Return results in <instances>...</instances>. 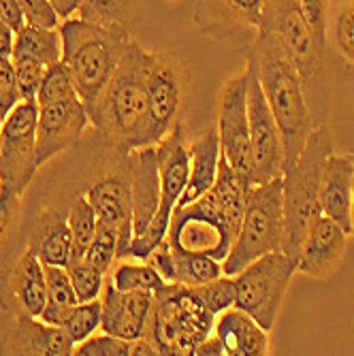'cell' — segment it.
Instances as JSON below:
<instances>
[{
  "instance_id": "1",
  "label": "cell",
  "mask_w": 354,
  "mask_h": 356,
  "mask_svg": "<svg viewBox=\"0 0 354 356\" xmlns=\"http://www.w3.org/2000/svg\"><path fill=\"white\" fill-rule=\"evenodd\" d=\"M241 56L246 58L248 67H252L256 73L267 105L280 126L286 171L291 165H295V160L303 152L312 131L316 128L301 77L293 67L282 41L269 30H256L254 41L241 47Z\"/></svg>"
},
{
  "instance_id": "2",
  "label": "cell",
  "mask_w": 354,
  "mask_h": 356,
  "mask_svg": "<svg viewBox=\"0 0 354 356\" xmlns=\"http://www.w3.org/2000/svg\"><path fill=\"white\" fill-rule=\"evenodd\" d=\"M154 58V51L133 41L90 111L96 131L126 154L147 147V81Z\"/></svg>"
},
{
  "instance_id": "3",
  "label": "cell",
  "mask_w": 354,
  "mask_h": 356,
  "mask_svg": "<svg viewBox=\"0 0 354 356\" xmlns=\"http://www.w3.org/2000/svg\"><path fill=\"white\" fill-rule=\"evenodd\" d=\"M58 30L62 37V62L71 69L77 94L90 113L133 43V32L81 17L64 19Z\"/></svg>"
},
{
  "instance_id": "4",
  "label": "cell",
  "mask_w": 354,
  "mask_h": 356,
  "mask_svg": "<svg viewBox=\"0 0 354 356\" xmlns=\"http://www.w3.org/2000/svg\"><path fill=\"white\" fill-rule=\"evenodd\" d=\"M259 30H269L282 41L293 67L297 69L314 126L327 124L329 115V73L323 51L301 13L299 0H265Z\"/></svg>"
},
{
  "instance_id": "5",
  "label": "cell",
  "mask_w": 354,
  "mask_h": 356,
  "mask_svg": "<svg viewBox=\"0 0 354 356\" xmlns=\"http://www.w3.org/2000/svg\"><path fill=\"white\" fill-rule=\"evenodd\" d=\"M333 154V135L327 124L316 126L303 152L284 171V239L282 252L297 263L301 243L320 211V181L325 160Z\"/></svg>"
},
{
  "instance_id": "6",
  "label": "cell",
  "mask_w": 354,
  "mask_h": 356,
  "mask_svg": "<svg viewBox=\"0 0 354 356\" xmlns=\"http://www.w3.org/2000/svg\"><path fill=\"white\" fill-rule=\"evenodd\" d=\"M216 316L201 303L195 290L179 284H163L154 293V305L143 329L158 354H195L197 346L211 335Z\"/></svg>"
},
{
  "instance_id": "7",
  "label": "cell",
  "mask_w": 354,
  "mask_h": 356,
  "mask_svg": "<svg viewBox=\"0 0 354 356\" xmlns=\"http://www.w3.org/2000/svg\"><path fill=\"white\" fill-rule=\"evenodd\" d=\"M284 239V177L252 186L237 239L222 261L224 275H237L243 267L282 250Z\"/></svg>"
},
{
  "instance_id": "8",
  "label": "cell",
  "mask_w": 354,
  "mask_h": 356,
  "mask_svg": "<svg viewBox=\"0 0 354 356\" xmlns=\"http://www.w3.org/2000/svg\"><path fill=\"white\" fill-rule=\"evenodd\" d=\"M295 273L297 263L282 250L256 258L254 263L233 275L237 290L235 307L252 316L269 333L275 327V320Z\"/></svg>"
},
{
  "instance_id": "9",
  "label": "cell",
  "mask_w": 354,
  "mask_h": 356,
  "mask_svg": "<svg viewBox=\"0 0 354 356\" xmlns=\"http://www.w3.org/2000/svg\"><path fill=\"white\" fill-rule=\"evenodd\" d=\"M37 101H19L0 126V184L24 194L35 179L37 156Z\"/></svg>"
},
{
  "instance_id": "10",
  "label": "cell",
  "mask_w": 354,
  "mask_h": 356,
  "mask_svg": "<svg viewBox=\"0 0 354 356\" xmlns=\"http://www.w3.org/2000/svg\"><path fill=\"white\" fill-rule=\"evenodd\" d=\"M248 115H250V184L259 186L284 175V141L280 126L267 105L263 88L250 67L248 86Z\"/></svg>"
},
{
  "instance_id": "11",
  "label": "cell",
  "mask_w": 354,
  "mask_h": 356,
  "mask_svg": "<svg viewBox=\"0 0 354 356\" xmlns=\"http://www.w3.org/2000/svg\"><path fill=\"white\" fill-rule=\"evenodd\" d=\"M250 67L222 86L218 101V135L222 156L250 179V115H248Z\"/></svg>"
},
{
  "instance_id": "12",
  "label": "cell",
  "mask_w": 354,
  "mask_h": 356,
  "mask_svg": "<svg viewBox=\"0 0 354 356\" xmlns=\"http://www.w3.org/2000/svg\"><path fill=\"white\" fill-rule=\"evenodd\" d=\"M184 99V75L179 62L156 54L147 81V147H156L173 128Z\"/></svg>"
},
{
  "instance_id": "13",
  "label": "cell",
  "mask_w": 354,
  "mask_h": 356,
  "mask_svg": "<svg viewBox=\"0 0 354 356\" xmlns=\"http://www.w3.org/2000/svg\"><path fill=\"white\" fill-rule=\"evenodd\" d=\"M167 239L171 248L192 254H207L220 263L227 258L235 241L227 226L197 201L173 209Z\"/></svg>"
},
{
  "instance_id": "14",
  "label": "cell",
  "mask_w": 354,
  "mask_h": 356,
  "mask_svg": "<svg viewBox=\"0 0 354 356\" xmlns=\"http://www.w3.org/2000/svg\"><path fill=\"white\" fill-rule=\"evenodd\" d=\"M90 124V113L79 96L39 105L37 120V156L39 165H45L54 156L77 145Z\"/></svg>"
},
{
  "instance_id": "15",
  "label": "cell",
  "mask_w": 354,
  "mask_h": 356,
  "mask_svg": "<svg viewBox=\"0 0 354 356\" xmlns=\"http://www.w3.org/2000/svg\"><path fill=\"white\" fill-rule=\"evenodd\" d=\"M47 303L45 269L30 248L17 258L9 273L0 280V309L11 318H39Z\"/></svg>"
},
{
  "instance_id": "16",
  "label": "cell",
  "mask_w": 354,
  "mask_h": 356,
  "mask_svg": "<svg viewBox=\"0 0 354 356\" xmlns=\"http://www.w3.org/2000/svg\"><path fill=\"white\" fill-rule=\"evenodd\" d=\"M86 199L96 211L99 222L118 235V261L128 258L133 241V203H131V177L128 173H109L96 179L88 190Z\"/></svg>"
},
{
  "instance_id": "17",
  "label": "cell",
  "mask_w": 354,
  "mask_h": 356,
  "mask_svg": "<svg viewBox=\"0 0 354 356\" xmlns=\"http://www.w3.org/2000/svg\"><path fill=\"white\" fill-rule=\"evenodd\" d=\"M348 233L329 216L320 213L301 243L297 271L314 280H325L337 271L348 250Z\"/></svg>"
},
{
  "instance_id": "18",
  "label": "cell",
  "mask_w": 354,
  "mask_h": 356,
  "mask_svg": "<svg viewBox=\"0 0 354 356\" xmlns=\"http://www.w3.org/2000/svg\"><path fill=\"white\" fill-rule=\"evenodd\" d=\"M73 350V339L60 327L32 316L13 318L0 337V354L11 356H71Z\"/></svg>"
},
{
  "instance_id": "19",
  "label": "cell",
  "mask_w": 354,
  "mask_h": 356,
  "mask_svg": "<svg viewBox=\"0 0 354 356\" xmlns=\"http://www.w3.org/2000/svg\"><path fill=\"white\" fill-rule=\"evenodd\" d=\"M103 316L101 329L126 341L143 337L145 322L150 318L154 295L152 293H122L111 282L103 286L101 295Z\"/></svg>"
},
{
  "instance_id": "20",
  "label": "cell",
  "mask_w": 354,
  "mask_h": 356,
  "mask_svg": "<svg viewBox=\"0 0 354 356\" xmlns=\"http://www.w3.org/2000/svg\"><path fill=\"white\" fill-rule=\"evenodd\" d=\"M156 156L160 173V207L156 213L171 218L190 177V154L179 124L156 145Z\"/></svg>"
},
{
  "instance_id": "21",
  "label": "cell",
  "mask_w": 354,
  "mask_h": 356,
  "mask_svg": "<svg viewBox=\"0 0 354 356\" xmlns=\"http://www.w3.org/2000/svg\"><path fill=\"white\" fill-rule=\"evenodd\" d=\"M131 203H133V237L141 235L160 207V173L156 147L131 152Z\"/></svg>"
},
{
  "instance_id": "22",
  "label": "cell",
  "mask_w": 354,
  "mask_h": 356,
  "mask_svg": "<svg viewBox=\"0 0 354 356\" xmlns=\"http://www.w3.org/2000/svg\"><path fill=\"white\" fill-rule=\"evenodd\" d=\"M352 184H354V160L350 156L331 154L323 167L320 181V211L337 222L350 235L352 231Z\"/></svg>"
},
{
  "instance_id": "23",
  "label": "cell",
  "mask_w": 354,
  "mask_h": 356,
  "mask_svg": "<svg viewBox=\"0 0 354 356\" xmlns=\"http://www.w3.org/2000/svg\"><path fill=\"white\" fill-rule=\"evenodd\" d=\"M224 346L227 356H265L269 354L267 331L239 307H229L214 320L211 331Z\"/></svg>"
},
{
  "instance_id": "24",
  "label": "cell",
  "mask_w": 354,
  "mask_h": 356,
  "mask_svg": "<svg viewBox=\"0 0 354 356\" xmlns=\"http://www.w3.org/2000/svg\"><path fill=\"white\" fill-rule=\"evenodd\" d=\"M28 248L37 254L43 265H58L67 267L71 263V250H73V235L69 229L67 213H62L56 207L43 209L35 226H32Z\"/></svg>"
},
{
  "instance_id": "25",
  "label": "cell",
  "mask_w": 354,
  "mask_h": 356,
  "mask_svg": "<svg viewBox=\"0 0 354 356\" xmlns=\"http://www.w3.org/2000/svg\"><path fill=\"white\" fill-rule=\"evenodd\" d=\"M265 0H199L197 24L207 35H233L239 28H256L261 24Z\"/></svg>"
},
{
  "instance_id": "26",
  "label": "cell",
  "mask_w": 354,
  "mask_h": 356,
  "mask_svg": "<svg viewBox=\"0 0 354 356\" xmlns=\"http://www.w3.org/2000/svg\"><path fill=\"white\" fill-rule=\"evenodd\" d=\"M188 154H190V177L175 207H186L190 203H195L216 184L220 154H222L218 126L207 128L199 139H195V143L188 147Z\"/></svg>"
},
{
  "instance_id": "27",
  "label": "cell",
  "mask_w": 354,
  "mask_h": 356,
  "mask_svg": "<svg viewBox=\"0 0 354 356\" xmlns=\"http://www.w3.org/2000/svg\"><path fill=\"white\" fill-rule=\"evenodd\" d=\"M13 60H30L51 67L62 60V37L58 28H41L26 24L13 35Z\"/></svg>"
},
{
  "instance_id": "28",
  "label": "cell",
  "mask_w": 354,
  "mask_h": 356,
  "mask_svg": "<svg viewBox=\"0 0 354 356\" xmlns=\"http://www.w3.org/2000/svg\"><path fill=\"white\" fill-rule=\"evenodd\" d=\"M77 13L81 19L103 26H122L131 32L141 24L137 0H83Z\"/></svg>"
},
{
  "instance_id": "29",
  "label": "cell",
  "mask_w": 354,
  "mask_h": 356,
  "mask_svg": "<svg viewBox=\"0 0 354 356\" xmlns=\"http://www.w3.org/2000/svg\"><path fill=\"white\" fill-rule=\"evenodd\" d=\"M109 282L122 290V293H156V290L165 284V280L156 273V269L147 261L131 263L120 258L118 265L111 267Z\"/></svg>"
},
{
  "instance_id": "30",
  "label": "cell",
  "mask_w": 354,
  "mask_h": 356,
  "mask_svg": "<svg viewBox=\"0 0 354 356\" xmlns=\"http://www.w3.org/2000/svg\"><path fill=\"white\" fill-rule=\"evenodd\" d=\"M67 220H69V229L73 235L71 263L83 261V256L94 239V233L99 229V218H96V211L90 205V201L86 199V194H79V197L73 199V203L67 211Z\"/></svg>"
},
{
  "instance_id": "31",
  "label": "cell",
  "mask_w": 354,
  "mask_h": 356,
  "mask_svg": "<svg viewBox=\"0 0 354 356\" xmlns=\"http://www.w3.org/2000/svg\"><path fill=\"white\" fill-rule=\"evenodd\" d=\"M173 250V258H175V273H177V282L195 288L201 284H207L216 277L222 275V263L216 261V258L207 256V254H192V252H184L177 248Z\"/></svg>"
},
{
  "instance_id": "32",
  "label": "cell",
  "mask_w": 354,
  "mask_h": 356,
  "mask_svg": "<svg viewBox=\"0 0 354 356\" xmlns=\"http://www.w3.org/2000/svg\"><path fill=\"white\" fill-rule=\"evenodd\" d=\"M101 316H103V305L101 299L86 301V303H75L69 307L67 316H64L60 329L67 333L73 343H81L90 335H94L96 329H101Z\"/></svg>"
},
{
  "instance_id": "33",
  "label": "cell",
  "mask_w": 354,
  "mask_h": 356,
  "mask_svg": "<svg viewBox=\"0 0 354 356\" xmlns=\"http://www.w3.org/2000/svg\"><path fill=\"white\" fill-rule=\"evenodd\" d=\"M73 96H79V94H77L71 69L62 60L54 62L51 67H47L45 77L41 81V88L37 94V105L60 103V101L73 99Z\"/></svg>"
},
{
  "instance_id": "34",
  "label": "cell",
  "mask_w": 354,
  "mask_h": 356,
  "mask_svg": "<svg viewBox=\"0 0 354 356\" xmlns=\"http://www.w3.org/2000/svg\"><path fill=\"white\" fill-rule=\"evenodd\" d=\"M195 295L201 299V303L214 314H222L224 309L235 307V297H237V290H235V280L233 275H220L207 284L195 286Z\"/></svg>"
},
{
  "instance_id": "35",
  "label": "cell",
  "mask_w": 354,
  "mask_h": 356,
  "mask_svg": "<svg viewBox=\"0 0 354 356\" xmlns=\"http://www.w3.org/2000/svg\"><path fill=\"white\" fill-rule=\"evenodd\" d=\"M71 284L75 288V295L79 303L101 299L103 295V286H105V273L99 271L94 265L88 261H73L67 265Z\"/></svg>"
},
{
  "instance_id": "36",
  "label": "cell",
  "mask_w": 354,
  "mask_h": 356,
  "mask_svg": "<svg viewBox=\"0 0 354 356\" xmlns=\"http://www.w3.org/2000/svg\"><path fill=\"white\" fill-rule=\"evenodd\" d=\"M83 261H88L90 265H94L99 271H103L105 275L111 271L113 263L118 261V235L113 229L105 226L103 222H99V229L94 233V239L83 256Z\"/></svg>"
},
{
  "instance_id": "37",
  "label": "cell",
  "mask_w": 354,
  "mask_h": 356,
  "mask_svg": "<svg viewBox=\"0 0 354 356\" xmlns=\"http://www.w3.org/2000/svg\"><path fill=\"white\" fill-rule=\"evenodd\" d=\"M22 194L13 188L0 184V254L9 245L22 213Z\"/></svg>"
},
{
  "instance_id": "38",
  "label": "cell",
  "mask_w": 354,
  "mask_h": 356,
  "mask_svg": "<svg viewBox=\"0 0 354 356\" xmlns=\"http://www.w3.org/2000/svg\"><path fill=\"white\" fill-rule=\"evenodd\" d=\"M333 41L341 58L354 67V0H346L335 15Z\"/></svg>"
},
{
  "instance_id": "39",
  "label": "cell",
  "mask_w": 354,
  "mask_h": 356,
  "mask_svg": "<svg viewBox=\"0 0 354 356\" xmlns=\"http://www.w3.org/2000/svg\"><path fill=\"white\" fill-rule=\"evenodd\" d=\"M75 356H131V341L120 339L103 331V335H90L73 350Z\"/></svg>"
},
{
  "instance_id": "40",
  "label": "cell",
  "mask_w": 354,
  "mask_h": 356,
  "mask_svg": "<svg viewBox=\"0 0 354 356\" xmlns=\"http://www.w3.org/2000/svg\"><path fill=\"white\" fill-rule=\"evenodd\" d=\"M43 269H45L47 301L49 303H58V305H75V303H79L67 267L43 265Z\"/></svg>"
},
{
  "instance_id": "41",
  "label": "cell",
  "mask_w": 354,
  "mask_h": 356,
  "mask_svg": "<svg viewBox=\"0 0 354 356\" xmlns=\"http://www.w3.org/2000/svg\"><path fill=\"white\" fill-rule=\"evenodd\" d=\"M301 13L312 30L316 45L327 51V28H329V0H299Z\"/></svg>"
},
{
  "instance_id": "42",
  "label": "cell",
  "mask_w": 354,
  "mask_h": 356,
  "mask_svg": "<svg viewBox=\"0 0 354 356\" xmlns=\"http://www.w3.org/2000/svg\"><path fill=\"white\" fill-rule=\"evenodd\" d=\"M13 62H15V75H17L22 101H37V94L47 67L41 62H30V60H13Z\"/></svg>"
},
{
  "instance_id": "43",
  "label": "cell",
  "mask_w": 354,
  "mask_h": 356,
  "mask_svg": "<svg viewBox=\"0 0 354 356\" xmlns=\"http://www.w3.org/2000/svg\"><path fill=\"white\" fill-rule=\"evenodd\" d=\"M19 7L24 9L26 24L41 26V28H58V13L49 5V0H17Z\"/></svg>"
},
{
  "instance_id": "44",
  "label": "cell",
  "mask_w": 354,
  "mask_h": 356,
  "mask_svg": "<svg viewBox=\"0 0 354 356\" xmlns=\"http://www.w3.org/2000/svg\"><path fill=\"white\" fill-rule=\"evenodd\" d=\"M145 261L156 269V273L163 277L167 284L177 282V273H175V258H173V250L169 239H165L156 250H152V254L145 258Z\"/></svg>"
},
{
  "instance_id": "45",
  "label": "cell",
  "mask_w": 354,
  "mask_h": 356,
  "mask_svg": "<svg viewBox=\"0 0 354 356\" xmlns=\"http://www.w3.org/2000/svg\"><path fill=\"white\" fill-rule=\"evenodd\" d=\"M0 96H5V99L13 105H17L22 101L13 58H0Z\"/></svg>"
},
{
  "instance_id": "46",
  "label": "cell",
  "mask_w": 354,
  "mask_h": 356,
  "mask_svg": "<svg viewBox=\"0 0 354 356\" xmlns=\"http://www.w3.org/2000/svg\"><path fill=\"white\" fill-rule=\"evenodd\" d=\"M0 19L13 30V35L26 26V15L17 0H0Z\"/></svg>"
},
{
  "instance_id": "47",
  "label": "cell",
  "mask_w": 354,
  "mask_h": 356,
  "mask_svg": "<svg viewBox=\"0 0 354 356\" xmlns=\"http://www.w3.org/2000/svg\"><path fill=\"white\" fill-rule=\"evenodd\" d=\"M195 356H227V354H224L222 341L211 333V335H207V337L197 346Z\"/></svg>"
},
{
  "instance_id": "48",
  "label": "cell",
  "mask_w": 354,
  "mask_h": 356,
  "mask_svg": "<svg viewBox=\"0 0 354 356\" xmlns=\"http://www.w3.org/2000/svg\"><path fill=\"white\" fill-rule=\"evenodd\" d=\"M83 0H49V5L54 7V11L58 13L60 19H69L73 13L79 11Z\"/></svg>"
},
{
  "instance_id": "49",
  "label": "cell",
  "mask_w": 354,
  "mask_h": 356,
  "mask_svg": "<svg viewBox=\"0 0 354 356\" xmlns=\"http://www.w3.org/2000/svg\"><path fill=\"white\" fill-rule=\"evenodd\" d=\"M13 51V30L0 19V58H11Z\"/></svg>"
},
{
  "instance_id": "50",
  "label": "cell",
  "mask_w": 354,
  "mask_h": 356,
  "mask_svg": "<svg viewBox=\"0 0 354 356\" xmlns=\"http://www.w3.org/2000/svg\"><path fill=\"white\" fill-rule=\"evenodd\" d=\"M156 354H158L156 348L147 339L139 337V339L131 341V356H156Z\"/></svg>"
},
{
  "instance_id": "51",
  "label": "cell",
  "mask_w": 354,
  "mask_h": 356,
  "mask_svg": "<svg viewBox=\"0 0 354 356\" xmlns=\"http://www.w3.org/2000/svg\"><path fill=\"white\" fill-rule=\"evenodd\" d=\"M13 107H15L13 103H9L5 96H0V126L5 124V120L9 118V113L13 111Z\"/></svg>"
},
{
  "instance_id": "52",
  "label": "cell",
  "mask_w": 354,
  "mask_h": 356,
  "mask_svg": "<svg viewBox=\"0 0 354 356\" xmlns=\"http://www.w3.org/2000/svg\"><path fill=\"white\" fill-rule=\"evenodd\" d=\"M350 216H352V231H350V235L354 237V184H352V211H350Z\"/></svg>"
}]
</instances>
